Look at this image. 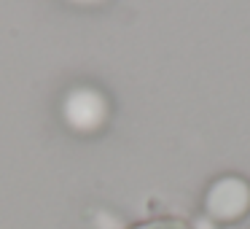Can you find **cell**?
Here are the masks:
<instances>
[{
  "label": "cell",
  "mask_w": 250,
  "mask_h": 229,
  "mask_svg": "<svg viewBox=\"0 0 250 229\" xmlns=\"http://www.w3.org/2000/svg\"><path fill=\"white\" fill-rule=\"evenodd\" d=\"M205 218L218 227H231L250 216V181L242 175L226 173L215 178L205 191Z\"/></svg>",
  "instance_id": "cell-1"
},
{
  "label": "cell",
  "mask_w": 250,
  "mask_h": 229,
  "mask_svg": "<svg viewBox=\"0 0 250 229\" xmlns=\"http://www.w3.org/2000/svg\"><path fill=\"white\" fill-rule=\"evenodd\" d=\"M62 119L78 135H94L110 119V100L97 87H73L62 100Z\"/></svg>",
  "instance_id": "cell-2"
},
{
  "label": "cell",
  "mask_w": 250,
  "mask_h": 229,
  "mask_svg": "<svg viewBox=\"0 0 250 229\" xmlns=\"http://www.w3.org/2000/svg\"><path fill=\"white\" fill-rule=\"evenodd\" d=\"M129 229H191V227L186 221H180V218H153V221L135 224Z\"/></svg>",
  "instance_id": "cell-3"
},
{
  "label": "cell",
  "mask_w": 250,
  "mask_h": 229,
  "mask_svg": "<svg viewBox=\"0 0 250 229\" xmlns=\"http://www.w3.org/2000/svg\"><path fill=\"white\" fill-rule=\"evenodd\" d=\"M67 3H73V6H103V3H108V0H67Z\"/></svg>",
  "instance_id": "cell-4"
}]
</instances>
